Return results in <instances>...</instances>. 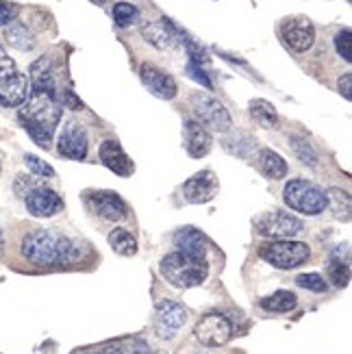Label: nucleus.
Returning <instances> with one entry per match:
<instances>
[{"instance_id": "nucleus-2", "label": "nucleus", "mask_w": 352, "mask_h": 354, "mask_svg": "<svg viewBox=\"0 0 352 354\" xmlns=\"http://www.w3.org/2000/svg\"><path fill=\"white\" fill-rule=\"evenodd\" d=\"M61 111L64 109H61L55 94H48V91H30L24 104L20 106L18 120L37 146L50 148L53 135L61 122Z\"/></svg>"}, {"instance_id": "nucleus-20", "label": "nucleus", "mask_w": 352, "mask_h": 354, "mask_svg": "<svg viewBox=\"0 0 352 354\" xmlns=\"http://www.w3.org/2000/svg\"><path fill=\"white\" fill-rule=\"evenodd\" d=\"M174 245H176V252H183L187 257L205 259V254H207V237L194 226H185V228L176 230Z\"/></svg>"}, {"instance_id": "nucleus-28", "label": "nucleus", "mask_w": 352, "mask_h": 354, "mask_svg": "<svg viewBox=\"0 0 352 354\" xmlns=\"http://www.w3.org/2000/svg\"><path fill=\"white\" fill-rule=\"evenodd\" d=\"M109 245L113 252L122 257H133L137 252V239L127 228H113L109 233Z\"/></svg>"}, {"instance_id": "nucleus-42", "label": "nucleus", "mask_w": 352, "mask_h": 354, "mask_svg": "<svg viewBox=\"0 0 352 354\" xmlns=\"http://www.w3.org/2000/svg\"><path fill=\"white\" fill-rule=\"evenodd\" d=\"M0 172H3V165H0Z\"/></svg>"}, {"instance_id": "nucleus-13", "label": "nucleus", "mask_w": 352, "mask_h": 354, "mask_svg": "<svg viewBox=\"0 0 352 354\" xmlns=\"http://www.w3.org/2000/svg\"><path fill=\"white\" fill-rule=\"evenodd\" d=\"M218 192H220V178L211 170H203L194 174L183 185V198H185L189 205L211 203V200L218 196Z\"/></svg>"}, {"instance_id": "nucleus-38", "label": "nucleus", "mask_w": 352, "mask_h": 354, "mask_svg": "<svg viewBox=\"0 0 352 354\" xmlns=\"http://www.w3.org/2000/svg\"><path fill=\"white\" fill-rule=\"evenodd\" d=\"M13 72H18V70H15L13 59L7 55L5 46L0 44V79H3V76H9V74H13Z\"/></svg>"}, {"instance_id": "nucleus-15", "label": "nucleus", "mask_w": 352, "mask_h": 354, "mask_svg": "<svg viewBox=\"0 0 352 354\" xmlns=\"http://www.w3.org/2000/svg\"><path fill=\"white\" fill-rule=\"evenodd\" d=\"M281 35L283 41L292 48L294 53H307L313 41H315V28L307 18H287L281 24Z\"/></svg>"}, {"instance_id": "nucleus-8", "label": "nucleus", "mask_w": 352, "mask_h": 354, "mask_svg": "<svg viewBox=\"0 0 352 354\" xmlns=\"http://www.w3.org/2000/svg\"><path fill=\"white\" fill-rule=\"evenodd\" d=\"M257 230L263 237H277V239H285V237H294L302 230V220H298L296 215L287 213V211H268L263 215H259L254 222Z\"/></svg>"}, {"instance_id": "nucleus-41", "label": "nucleus", "mask_w": 352, "mask_h": 354, "mask_svg": "<svg viewBox=\"0 0 352 354\" xmlns=\"http://www.w3.org/2000/svg\"><path fill=\"white\" fill-rule=\"evenodd\" d=\"M5 252V237H3V228H0V257Z\"/></svg>"}, {"instance_id": "nucleus-22", "label": "nucleus", "mask_w": 352, "mask_h": 354, "mask_svg": "<svg viewBox=\"0 0 352 354\" xmlns=\"http://www.w3.org/2000/svg\"><path fill=\"white\" fill-rule=\"evenodd\" d=\"M5 39H7V44L11 46V48L22 50V53H28V50L35 48V35H33V30H30L22 22H11L5 28Z\"/></svg>"}, {"instance_id": "nucleus-7", "label": "nucleus", "mask_w": 352, "mask_h": 354, "mask_svg": "<svg viewBox=\"0 0 352 354\" xmlns=\"http://www.w3.org/2000/svg\"><path fill=\"white\" fill-rule=\"evenodd\" d=\"M192 106H194V113L203 120L201 124H207L213 131H220V133L233 129L231 113L226 111V106L218 98H213L209 94H194Z\"/></svg>"}, {"instance_id": "nucleus-17", "label": "nucleus", "mask_w": 352, "mask_h": 354, "mask_svg": "<svg viewBox=\"0 0 352 354\" xmlns=\"http://www.w3.org/2000/svg\"><path fill=\"white\" fill-rule=\"evenodd\" d=\"M98 157L102 161L104 167H109V170L118 176H131L135 172V163L129 159V155L122 146L115 142V140H106L100 144V150H98Z\"/></svg>"}, {"instance_id": "nucleus-11", "label": "nucleus", "mask_w": 352, "mask_h": 354, "mask_svg": "<svg viewBox=\"0 0 352 354\" xmlns=\"http://www.w3.org/2000/svg\"><path fill=\"white\" fill-rule=\"evenodd\" d=\"M57 150L61 157L72 159V161H83L87 157L89 140H87L85 129L79 124V122L70 120L64 127V131L59 133V140H57Z\"/></svg>"}, {"instance_id": "nucleus-29", "label": "nucleus", "mask_w": 352, "mask_h": 354, "mask_svg": "<svg viewBox=\"0 0 352 354\" xmlns=\"http://www.w3.org/2000/svg\"><path fill=\"white\" fill-rule=\"evenodd\" d=\"M89 354H150V348L142 339H124V342H118V344L102 346V348L89 352Z\"/></svg>"}, {"instance_id": "nucleus-37", "label": "nucleus", "mask_w": 352, "mask_h": 354, "mask_svg": "<svg viewBox=\"0 0 352 354\" xmlns=\"http://www.w3.org/2000/svg\"><path fill=\"white\" fill-rule=\"evenodd\" d=\"M187 74L192 76V79H194L196 83L205 85L207 89H211V87H213V83H211V79H209V76H207V72H205V70H203L201 66L192 64V61H189V64H187Z\"/></svg>"}, {"instance_id": "nucleus-32", "label": "nucleus", "mask_w": 352, "mask_h": 354, "mask_svg": "<svg viewBox=\"0 0 352 354\" xmlns=\"http://www.w3.org/2000/svg\"><path fill=\"white\" fill-rule=\"evenodd\" d=\"M296 285L302 287V289L313 291V294H324V291L328 289V283L324 281V276L317 274V272H309V274L296 276Z\"/></svg>"}, {"instance_id": "nucleus-43", "label": "nucleus", "mask_w": 352, "mask_h": 354, "mask_svg": "<svg viewBox=\"0 0 352 354\" xmlns=\"http://www.w3.org/2000/svg\"><path fill=\"white\" fill-rule=\"evenodd\" d=\"M348 3H350V0H348Z\"/></svg>"}, {"instance_id": "nucleus-16", "label": "nucleus", "mask_w": 352, "mask_h": 354, "mask_svg": "<svg viewBox=\"0 0 352 354\" xmlns=\"http://www.w3.org/2000/svg\"><path fill=\"white\" fill-rule=\"evenodd\" d=\"M140 79H142L144 87L150 91V94H152V96H157V98H161V100H172V98H176V94H178L176 81H174L167 72L159 70L157 66L144 64V66L140 68Z\"/></svg>"}, {"instance_id": "nucleus-4", "label": "nucleus", "mask_w": 352, "mask_h": 354, "mask_svg": "<svg viewBox=\"0 0 352 354\" xmlns=\"http://www.w3.org/2000/svg\"><path fill=\"white\" fill-rule=\"evenodd\" d=\"M283 200L289 209L302 215H319L326 209V192L311 180L294 178L285 185Z\"/></svg>"}, {"instance_id": "nucleus-40", "label": "nucleus", "mask_w": 352, "mask_h": 354, "mask_svg": "<svg viewBox=\"0 0 352 354\" xmlns=\"http://www.w3.org/2000/svg\"><path fill=\"white\" fill-rule=\"evenodd\" d=\"M340 91H342V96L346 98V100H350L352 98V74L350 72H346L342 79H340Z\"/></svg>"}, {"instance_id": "nucleus-10", "label": "nucleus", "mask_w": 352, "mask_h": 354, "mask_svg": "<svg viewBox=\"0 0 352 354\" xmlns=\"http://www.w3.org/2000/svg\"><path fill=\"white\" fill-rule=\"evenodd\" d=\"M187 319L185 306L176 300H161L157 304V315H155V333L159 339H172V337L183 328Z\"/></svg>"}, {"instance_id": "nucleus-9", "label": "nucleus", "mask_w": 352, "mask_h": 354, "mask_svg": "<svg viewBox=\"0 0 352 354\" xmlns=\"http://www.w3.org/2000/svg\"><path fill=\"white\" fill-rule=\"evenodd\" d=\"M194 333L203 346L218 348V346H224L233 337V324L222 313H207L198 319Z\"/></svg>"}, {"instance_id": "nucleus-39", "label": "nucleus", "mask_w": 352, "mask_h": 354, "mask_svg": "<svg viewBox=\"0 0 352 354\" xmlns=\"http://www.w3.org/2000/svg\"><path fill=\"white\" fill-rule=\"evenodd\" d=\"M35 185H39V183H35L33 178H28V176H18V178H15V194L24 198L30 189L35 187Z\"/></svg>"}, {"instance_id": "nucleus-26", "label": "nucleus", "mask_w": 352, "mask_h": 354, "mask_svg": "<svg viewBox=\"0 0 352 354\" xmlns=\"http://www.w3.org/2000/svg\"><path fill=\"white\" fill-rule=\"evenodd\" d=\"M326 207L333 211L335 220L340 222H350V211H352V205H350V196L337 187H328L326 189Z\"/></svg>"}, {"instance_id": "nucleus-12", "label": "nucleus", "mask_w": 352, "mask_h": 354, "mask_svg": "<svg viewBox=\"0 0 352 354\" xmlns=\"http://www.w3.org/2000/svg\"><path fill=\"white\" fill-rule=\"evenodd\" d=\"M183 30L167 18H159L155 22H148L142 26V37L155 46L157 50H172L183 41Z\"/></svg>"}, {"instance_id": "nucleus-30", "label": "nucleus", "mask_w": 352, "mask_h": 354, "mask_svg": "<svg viewBox=\"0 0 352 354\" xmlns=\"http://www.w3.org/2000/svg\"><path fill=\"white\" fill-rule=\"evenodd\" d=\"M289 146H292L294 155L300 159V163L311 165V167H315V165H317V152L313 150V146H311L307 140H304V137H300V135H292V137H289Z\"/></svg>"}, {"instance_id": "nucleus-14", "label": "nucleus", "mask_w": 352, "mask_h": 354, "mask_svg": "<svg viewBox=\"0 0 352 354\" xmlns=\"http://www.w3.org/2000/svg\"><path fill=\"white\" fill-rule=\"evenodd\" d=\"M24 207L33 218H53V215L64 211V200H61V196L53 192L50 187L35 185V187L24 196Z\"/></svg>"}, {"instance_id": "nucleus-31", "label": "nucleus", "mask_w": 352, "mask_h": 354, "mask_svg": "<svg viewBox=\"0 0 352 354\" xmlns=\"http://www.w3.org/2000/svg\"><path fill=\"white\" fill-rule=\"evenodd\" d=\"M111 15H113L115 26L129 28V26H133L137 20H140V9H137L135 5H131V3H115Z\"/></svg>"}, {"instance_id": "nucleus-1", "label": "nucleus", "mask_w": 352, "mask_h": 354, "mask_svg": "<svg viewBox=\"0 0 352 354\" xmlns=\"http://www.w3.org/2000/svg\"><path fill=\"white\" fill-rule=\"evenodd\" d=\"M22 257L28 263L39 268H64L81 261L83 250L74 239L55 233V230L37 228L24 235L20 243Z\"/></svg>"}, {"instance_id": "nucleus-3", "label": "nucleus", "mask_w": 352, "mask_h": 354, "mask_svg": "<svg viewBox=\"0 0 352 354\" xmlns=\"http://www.w3.org/2000/svg\"><path fill=\"white\" fill-rule=\"evenodd\" d=\"M159 270L163 274V279L178 289H192V287L203 285L209 276V266L205 259L187 257L183 252L165 254L161 259Z\"/></svg>"}, {"instance_id": "nucleus-5", "label": "nucleus", "mask_w": 352, "mask_h": 354, "mask_svg": "<svg viewBox=\"0 0 352 354\" xmlns=\"http://www.w3.org/2000/svg\"><path fill=\"white\" fill-rule=\"evenodd\" d=\"M259 257L279 270H294L307 263L311 257V248L304 241L277 239L259 245Z\"/></svg>"}, {"instance_id": "nucleus-34", "label": "nucleus", "mask_w": 352, "mask_h": 354, "mask_svg": "<svg viewBox=\"0 0 352 354\" xmlns=\"http://www.w3.org/2000/svg\"><path fill=\"white\" fill-rule=\"evenodd\" d=\"M350 28H342L337 30V35H335V50L337 55L346 61V64H352V41H350Z\"/></svg>"}, {"instance_id": "nucleus-25", "label": "nucleus", "mask_w": 352, "mask_h": 354, "mask_svg": "<svg viewBox=\"0 0 352 354\" xmlns=\"http://www.w3.org/2000/svg\"><path fill=\"white\" fill-rule=\"evenodd\" d=\"M326 272H328V279L335 287H346L350 283V263H348V257L342 259L340 254V245L333 250L328 263H326Z\"/></svg>"}, {"instance_id": "nucleus-24", "label": "nucleus", "mask_w": 352, "mask_h": 354, "mask_svg": "<svg viewBox=\"0 0 352 354\" xmlns=\"http://www.w3.org/2000/svg\"><path fill=\"white\" fill-rule=\"evenodd\" d=\"M259 165H261V170L266 176H270L272 180H279V178H285L287 176V161L279 155V152H274L270 148H263L259 152Z\"/></svg>"}, {"instance_id": "nucleus-35", "label": "nucleus", "mask_w": 352, "mask_h": 354, "mask_svg": "<svg viewBox=\"0 0 352 354\" xmlns=\"http://www.w3.org/2000/svg\"><path fill=\"white\" fill-rule=\"evenodd\" d=\"M24 163L30 172H33L35 176H44V178H53L55 176V170L46 163L44 159L35 157V155H24Z\"/></svg>"}, {"instance_id": "nucleus-27", "label": "nucleus", "mask_w": 352, "mask_h": 354, "mask_svg": "<svg viewBox=\"0 0 352 354\" xmlns=\"http://www.w3.org/2000/svg\"><path fill=\"white\" fill-rule=\"evenodd\" d=\"M250 115L254 122H259L263 129H277L279 127V113L277 109L272 106V102L268 100H261V98H254L250 100Z\"/></svg>"}, {"instance_id": "nucleus-19", "label": "nucleus", "mask_w": 352, "mask_h": 354, "mask_svg": "<svg viewBox=\"0 0 352 354\" xmlns=\"http://www.w3.org/2000/svg\"><path fill=\"white\" fill-rule=\"evenodd\" d=\"M211 146H213V137L205 129V124H201V122H196V120H187L185 122V148L189 152V157L194 159L207 157Z\"/></svg>"}, {"instance_id": "nucleus-21", "label": "nucleus", "mask_w": 352, "mask_h": 354, "mask_svg": "<svg viewBox=\"0 0 352 354\" xmlns=\"http://www.w3.org/2000/svg\"><path fill=\"white\" fill-rule=\"evenodd\" d=\"M28 83H30V91H48V94H55L57 83H55V70L50 64V57H39L35 64L30 66Z\"/></svg>"}, {"instance_id": "nucleus-23", "label": "nucleus", "mask_w": 352, "mask_h": 354, "mask_svg": "<svg viewBox=\"0 0 352 354\" xmlns=\"http://www.w3.org/2000/svg\"><path fill=\"white\" fill-rule=\"evenodd\" d=\"M261 309L263 311H270V313H289L292 309H296L298 304V298L294 291H287V289H279L274 291L272 296H266L261 298Z\"/></svg>"}, {"instance_id": "nucleus-6", "label": "nucleus", "mask_w": 352, "mask_h": 354, "mask_svg": "<svg viewBox=\"0 0 352 354\" xmlns=\"http://www.w3.org/2000/svg\"><path fill=\"white\" fill-rule=\"evenodd\" d=\"M85 203L91 213L106 222H124L129 218V205L115 192H106V189L87 192Z\"/></svg>"}, {"instance_id": "nucleus-36", "label": "nucleus", "mask_w": 352, "mask_h": 354, "mask_svg": "<svg viewBox=\"0 0 352 354\" xmlns=\"http://www.w3.org/2000/svg\"><path fill=\"white\" fill-rule=\"evenodd\" d=\"M18 13H20L18 5L7 3V0H0V26H9L11 22H15Z\"/></svg>"}, {"instance_id": "nucleus-18", "label": "nucleus", "mask_w": 352, "mask_h": 354, "mask_svg": "<svg viewBox=\"0 0 352 354\" xmlns=\"http://www.w3.org/2000/svg\"><path fill=\"white\" fill-rule=\"evenodd\" d=\"M30 83L22 72H13L0 79V104L3 106H22L28 98Z\"/></svg>"}, {"instance_id": "nucleus-33", "label": "nucleus", "mask_w": 352, "mask_h": 354, "mask_svg": "<svg viewBox=\"0 0 352 354\" xmlns=\"http://www.w3.org/2000/svg\"><path fill=\"white\" fill-rule=\"evenodd\" d=\"M183 46H185V48H187V55H189V61H192V64H196V66H207L209 64V55H207V50L203 48V46L201 44H196L187 33L185 35H183V41H180Z\"/></svg>"}]
</instances>
